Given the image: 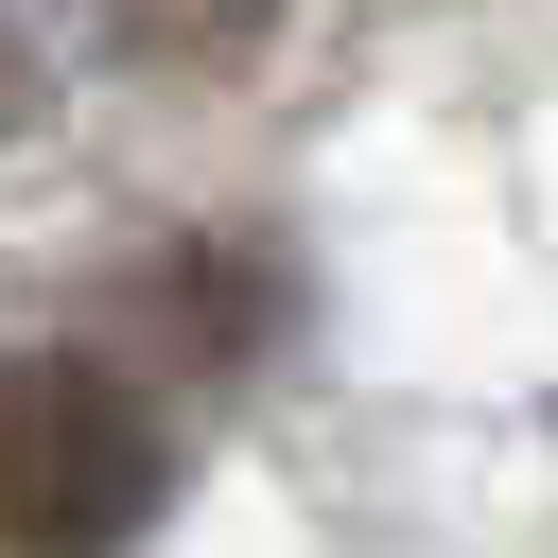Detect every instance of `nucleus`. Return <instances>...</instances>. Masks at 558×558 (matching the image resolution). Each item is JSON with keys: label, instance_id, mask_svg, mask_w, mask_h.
Here are the masks:
<instances>
[{"label": "nucleus", "instance_id": "obj_3", "mask_svg": "<svg viewBox=\"0 0 558 558\" xmlns=\"http://www.w3.org/2000/svg\"><path fill=\"white\" fill-rule=\"evenodd\" d=\"M17 122H35V35L0 17V140H17Z\"/></svg>", "mask_w": 558, "mask_h": 558}, {"label": "nucleus", "instance_id": "obj_1", "mask_svg": "<svg viewBox=\"0 0 558 558\" xmlns=\"http://www.w3.org/2000/svg\"><path fill=\"white\" fill-rule=\"evenodd\" d=\"M174 418L105 349H0V558H140L174 523Z\"/></svg>", "mask_w": 558, "mask_h": 558}, {"label": "nucleus", "instance_id": "obj_2", "mask_svg": "<svg viewBox=\"0 0 558 558\" xmlns=\"http://www.w3.org/2000/svg\"><path fill=\"white\" fill-rule=\"evenodd\" d=\"M122 70H244L262 35H279V0H70Z\"/></svg>", "mask_w": 558, "mask_h": 558}]
</instances>
